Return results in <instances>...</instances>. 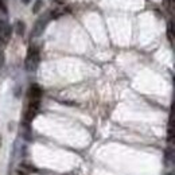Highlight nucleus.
Returning <instances> with one entry per match:
<instances>
[{
	"label": "nucleus",
	"mask_w": 175,
	"mask_h": 175,
	"mask_svg": "<svg viewBox=\"0 0 175 175\" xmlns=\"http://www.w3.org/2000/svg\"><path fill=\"white\" fill-rule=\"evenodd\" d=\"M2 63H3V53L0 51V65H2Z\"/></svg>",
	"instance_id": "nucleus-10"
},
{
	"label": "nucleus",
	"mask_w": 175,
	"mask_h": 175,
	"mask_svg": "<svg viewBox=\"0 0 175 175\" xmlns=\"http://www.w3.org/2000/svg\"><path fill=\"white\" fill-rule=\"evenodd\" d=\"M39 105H40L39 100H30L28 108H27V110L24 113V120L26 121H31L34 117H35V114L38 113V110H39Z\"/></svg>",
	"instance_id": "nucleus-2"
},
{
	"label": "nucleus",
	"mask_w": 175,
	"mask_h": 175,
	"mask_svg": "<svg viewBox=\"0 0 175 175\" xmlns=\"http://www.w3.org/2000/svg\"><path fill=\"white\" fill-rule=\"evenodd\" d=\"M50 15H51L53 19H57V18H58V16L61 15V11H58V9H54V11H51V13H50Z\"/></svg>",
	"instance_id": "nucleus-7"
},
{
	"label": "nucleus",
	"mask_w": 175,
	"mask_h": 175,
	"mask_svg": "<svg viewBox=\"0 0 175 175\" xmlns=\"http://www.w3.org/2000/svg\"><path fill=\"white\" fill-rule=\"evenodd\" d=\"M3 28H4V22L0 20V38H2V32H3Z\"/></svg>",
	"instance_id": "nucleus-9"
},
{
	"label": "nucleus",
	"mask_w": 175,
	"mask_h": 175,
	"mask_svg": "<svg viewBox=\"0 0 175 175\" xmlns=\"http://www.w3.org/2000/svg\"><path fill=\"white\" fill-rule=\"evenodd\" d=\"M22 2H23V3H24V4H28V3H30V2H31V0H22Z\"/></svg>",
	"instance_id": "nucleus-12"
},
{
	"label": "nucleus",
	"mask_w": 175,
	"mask_h": 175,
	"mask_svg": "<svg viewBox=\"0 0 175 175\" xmlns=\"http://www.w3.org/2000/svg\"><path fill=\"white\" fill-rule=\"evenodd\" d=\"M30 100H40V96H42V88L36 84H34L30 88V92H28Z\"/></svg>",
	"instance_id": "nucleus-3"
},
{
	"label": "nucleus",
	"mask_w": 175,
	"mask_h": 175,
	"mask_svg": "<svg viewBox=\"0 0 175 175\" xmlns=\"http://www.w3.org/2000/svg\"><path fill=\"white\" fill-rule=\"evenodd\" d=\"M54 2H55L57 4H62V3H63V0H54Z\"/></svg>",
	"instance_id": "nucleus-11"
},
{
	"label": "nucleus",
	"mask_w": 175,
	"mask_h": 175,
	"mask_svg": "<svg viewBox=\"0 0 175 175\" xmlns=\"http://www.w3.org/2000/svg\"><path fill=\"white\" fill-rule=\"evenodd\" d=\"M0 11H2L3 13H7V7L4 4V2L3 0H0Z\"/></svg>",
	"instance_id": "nucleus-8"
},
{
	"label": "nucleus",
	"mask_w": 175,
	"mask_h": 175,
	"mask_svg": "<svg viewBox=\"0 0 175 175\" xmlns=\"http://www.w3.org/2000/svg\"><path fill=\"white\" fill-rule=\"evenodd\" d=\"M42 4H43L42 0H38V2H35V4H34V8H32V12H34V13H38L39 9L42 8Z\"/></svg>",
	"instance_id": "nucleus-6"
},
{
	"label": "nucleus",
	"mask_w": 175,
	"mask_h": 175,
	"mask_svg": "<svg viewBox=\"0 0 175 175\" xmlns=\"http://www.w3.org/2000/svg\"><path fill=\"white\" fill-rule=\"evenodd\" d=\"M15 31H16V34H18L19 36H23V35H24L26 26H24V23H23L22 20H18V22L15 23Z\"/></svg>",
	"instance_id": "nucleus-5"
},
{
	"label": "nucleus",
	"mask_w": 175,
	"mask_h": 175,
	"mask_svg": "<svg viewBox=\"0 0 175 175\" xmlns=\"http://www.w3.org/2000/svg\"><path fill=\"white\" fill-rule=\"evenodd\" d=\"M46 18L45 19H40L39 22H36L35 23V27H34V32H32V35L34 36H38L39 34H42V31H43V28L46 27Z\"/></svg>",
	"instance_id": "nucleus-4"
},
{
	"label": "nucleus",
	"mask_w": 175,
	"mask_h": 175,
	"mask_svg": "<svg viewBox=\"0 0 175 175\" xmlns=\"http://www.w3.org/2000/svg\"><path fill=\"white\" fill-rule=\"evenodd\" d=\"M39 61H40V57H39V47L31 46V47L28 49V53H27V58H26V62H24L26 70H28V72H35L36 67H38V65H39Z\"/></svg>",
	"instance_id": "nucleus-1"
}]
</instances>
